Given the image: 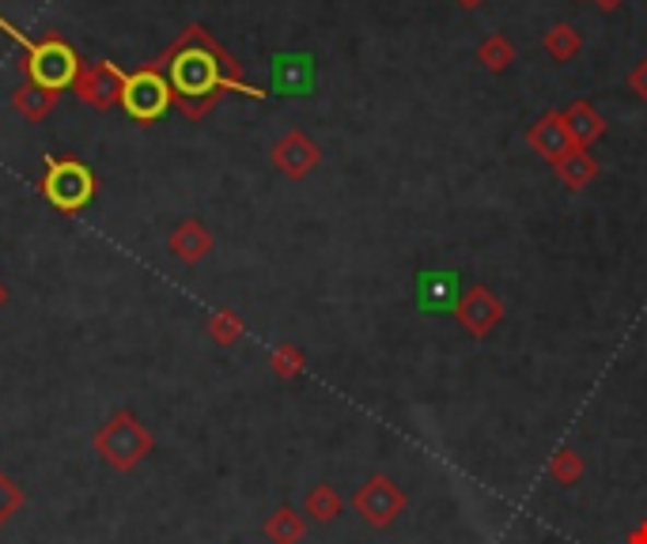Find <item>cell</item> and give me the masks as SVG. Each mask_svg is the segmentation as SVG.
<instances>
[{"instance_id": "obj_1", "label": "cell", "mask_w": 647, "mask_h": 544, "mask_svg": "<svg viewBox=\"0 0 647 544\" xmlns=\"http://www.w3.org/2000/svg\"><path fill=\"white\" fill-rule=\"evenodd\" d=\"M92 447L114 473H133V469L152 453L155 439H152L149 427L137 419V412L118 409L99 431L92 435Z\"/></svg>"}, {"instance_id": "obj_2", "label": "cell", "mask_w": 647, "mask_h": 544, "mask_svg": "<svg viewBox=\"0 0 647 544\" xmlns=\"http://www.w3.org/2000/svg\"><path fill=\"white\" fill-rule=\"evenodd\" d=\"M92 170L80 167V163H50V175H46V197L57 209H80V204L92 201Z\"/></svg>"}, {"instance_id": "obj_3", "label": "cell", "mask_w": 647, "mask_h": 544, "mask_svg": "<svg viewBox=\"0 0 647 544\" xmlns=\"http://www.w3.org/2000/svg\"><path fill=\"white\" fill-rule=\"evenodd\" d=\"M167 98H170L167 84H163L160 76H152V72H141V76L126 80V87H121V103H126L129 114L141 121L160 118V114L167 110Z\"/></svg>"}, {"instance_id": "obj_4", "label": "cell", "mask_w": 647, "mask_h": 544, "mask_svg": "<svg viewBox=\"0 0 647 544\" xmlns=\"http://www.w3.org/2000/svg\"><path fill=\"white\" fill-rule=\"evenodd\" d=\"M72 72H77V57L64 46L46 43V46L31 49V76H35L38 87H46V91L64 87L72 80Z\"/></svg>"}, {"instance_id": "obj_5", "label": "cell", "mask_w": 647, "mask_h": 544, "mask_svg": "<svg viewBox=\"0 0 647 544\" xmlns=\"http://www.w3.org/2000/svg\"><path fill=\"white\" fill-rule=\"evenodd\" d=\"M458 292H462V284H458V276L447 269L421 272V284H416V299H421L424 310H455Z\"/></svg>"}, {"instance_id": "obj_6", "label": "cell", "mask_w": 647, "mask_h": 544, "mask_svg": "<svg viewBox=\"0 0 647 544\" xmlns=\"http://www.w3.org/2000/svg\"><path fill=\"white\" fill-rule=\"evenodd\" d=\"M356 507L364 510L367 522L383 525V522H390V518H395V510L401 507V496H398L395 488H390V481H383V476H375V481L367 484V488L356 496Z\"/></svg>"}, {"instance_id": "obj_7", "label": "cell", "mask_w": 647, "mask_h": 544, "mask_svg": "<svg viewBox=\"0 0 647 544\" xmlns=\"http://www.w3.org/2000/svg\"><path fill=\"white\" fill-rule=\"evenodd\" d=\"M175 80L183 91L201 95V91H209L212 84H216V64H212L204 54H186L175 61Z\"/></svg>"}, {"instance_id": "obj_8", "label": "cell", "mask_w": 647, "mask_h": 544, "mask_svg": "<svg viewBox=\"0 0 647 544\" xmlns=\"http://www.w3.org/2000/svg\"><path fill=\"white\" fill-rule=\"evenodd\" d=\"M277 163H281L289 175H307L310 167L318 163V152H315V144H310L307 137H299V133H292V137H284L281 144H277Z\"/></svg>"}, {"instance_id": "obj_9", "label": "cell", "mask_w": 647, "mask_h": 544, "mask_svg": "<svg viewBox=\"0 0 647 544\" xmlns=\"http://www.w3.org/2000/svg\"><path fill=\"white\" fill-rule=\"evenodd\" d=\"M121 76L114 69H92L84 80H80V95L87 98V103H95V106H110V103H118V95H121Z\"/></svg>"}, {"instance_id": "obj_10", "label": "cell", "mask_w": 647, "mask_h": 544, "mask_svg": "<svg viewBox=\"0 0 647 544\" xmlns=\"http://www.w3.org/2000/svg\"><path fill=\"white\" fill-rule=\"evenodd\" d=\"M277 91L284 95H303L315 80V69H310V57H277Z\"/></svg>"}, {"instance_id": "obj_11", "label": "cell", "mask_w": 647, "mask_h": 544, "mask_svg": "<svg viewBox=\"0 0 647 544\" xmlns=\"http://www.w3.org/2000/svg\"><path fill=\"white\" fill-rule=\"evenodd\" d=\"M209 246H212L209 230H204L201 224H193V220H190V224H183V227L175 230V235H170V250H175L183 261H190V265H193V261H201L204 253H209Z\"/></svg>"}, {"instance_id": "obj_12", "label": "cell", "mask_w": 647, "mask_h": 544, "mask_svg": "<svg viewBox=\"0 0 647 544\" xmlns=\"http://www.w3.org/2000/svg\"><path fill=\"white\" fill-rule=\"evenodd\" d=\"M266 537L273 541V544H299L303 541V518L296 515V510L281 507L266 522Z\"/></svg>"}, {"instance_id": "obj_13", "label": "cell", "mask_w": 647, "mask_h": 544, "mask_svg": "<svg viewBox=\"0 0 647 544\" xmlns=\"http://www.w3.org/2000/svg\"><path fill=\"white\" fill-rule=\"evenodd\" d=\"M50 106H54V91H46L38 84L15 91V110L27 114V121H43L46 114H50Z\"/></svg>"}, {"instance_id": "obj_14", "label": "cell", "mask_w": 647, "mask_h": 544, "mask_svg": "<svg viewBox=\"0 0 647 544\" xmlns=\"http://www.w3.org/2000/svg\"><path fill=\"white\" fill-rule=\"evenodd\" d=\"M534 144L542 147L545 155H553V159H564V144H568L564 121L561 118H545V126L534 129Z\"/></svg>"}, {"instance_id": "obj_15", "label": "cell", "mask_w": 647, "mask_h": 544, "mask_svg": "<svg viewBox=\"0 0 647 544\" xmlns=\"http://www.w3.org/2000/svg\"><path fill=\"white\" fill-rule=\"evenodd\" d=\"M462 318L470 321V326L478 329V333H485V329L499 318V307H496L493 299H489L485 292H478V295H473V299L462 307Z\"/></svg>"}, {"instance_id": "obj_16", "label": "cell", "mask_w": 647, "mask_h": 544, "mask_svg": "<svg viewBox=\"0 0 647 544\" xmlns=\"http://www.w3.org/2000/svg\"><path fill=\"white\" fill-rule=\"evenodd\" d=\"M338 507H341L338 496H333V492L326 488V484H318V488L307 496V515H315L318 522H330V518L338 515Z\"/></svg>"}, {"instance_id": "obj_17", "label": "cell", "mask_w": 647, "mask_h": 544, "mask_svg": "<svg viewBox=\"0 0 647 544\" xmlns=\"http://www.w3.org/2000/svg\"><path fill=\"white\" fill-rule=\"evenodd\" d=\"M209 333H212V341L216 344H235L243 336V321L224 310V315H216L209 321Z\"/></svg>"}, {"instance_id": "obj_18", "label": "cell", "mask_w": 647, "mask_h": 544, "mask_svg": "<svg viewBox=\"0 0 647 544\" xmlns=\"http://www.w3.org/2000/svg\"><path fill=\"white\" fill-rule=\"evenodd\" d=\"M561 167H564V175H568L572 186H584V181L595 175V163L587 159V155H572V159H561Z\"/></svg>"}, {"instance_id": "obj_19", "label": "cell", "mask_w": 647, "mask_h": 544, "mask_svg": "<svg viewBox=\"0 0 647 544\" xmlns=\"http://www.w3.org/2000/svg\"><path fill=\"white\" fill-rule=\"evenodd\" d=\"M568 126H572V133H576V137H595L598 129H602V126H598V118H595V110H587V106H576V110H572Z\"/></svg>"}, {"instance_id": "obj_20", "label": "cell", "mask_w": 647, "mask_h": 544, "mask_svg": "<svg viewBox=\"0 0 647 544\" xmlns=\"http://www.w3.org/2000/svg\"><path fill=\"white\" fill-rule=\"evenodd\" d=\"M273 367H277V375H284V378H292V375H299V367H303V356L296 348H281L273 356Z\"/></svg>"}, {"instance_id": "obj_21", "label": "cell", "mask_w": 647, "mask_h": 544, "mask_svg": "<svg viewBox=\"0 0 647 544\" xmlns=\"http://www.w3.org/2000/svg\"><path fill=\"white\" fill-rule=\"evenodd\" d=\"M572 35H568V27H556L553 35H549V49H553L556 57H564V54H572Z\"/></svg>"}, {"instance_id": "obj_22", "label": "cell", "mask_w": 647, "mask_h": 544, "mask_svg": "<svg viewBox=\"0 0 647 544\" xmlns=\"http://www.w3.org/2000/svg\"><path fill=\"white\" fill-rule=\"evenodd\" d=\"M485 57H489V64L493 69H499V64H507L504 57H507V49H504V43H489V49H485Z\"/></svg>"}, {"instance_id": "obj_23", "label": "cell", "mask_w": 647, "mask_h": 544, "mask_svg": "<svg viewBox=\"0 0 647 544\" xmlns=\"http://www.w3.org/2000/svg\"><path fill=\"white\" fill-rule=\"evenodd\" d=\"M633 80H636V87H647V64H644V69H640V72H636V76H633Z\"/></svg>"}, {"instance_id": "obj_24", "label": "cell", "mask_w": 647, "mask_h": 544, "mask_svg": "<svg viewBox=\"0 0 647 544\" xmlns=\"http://www.w3.org/2000/svg\"><path fill=\"white\" fill-rule=\"evenodd\" d=\"M4 303H8V287L0 284V307H4Z\"/></svg>"}, {"instance_id": "obj_25", "label": "cell", "mask_w": 647, "mask_h": 544, "mask_svg": "<svg viewBox=\"0 0 647 544\" xmlns=\"http://www.w3.org/2000/svg\"><path fill=\"white\" fill-rule=\"evenodd\" d=\"M462 4H481V0H462Z\"/></svg>"}]
</instances>
